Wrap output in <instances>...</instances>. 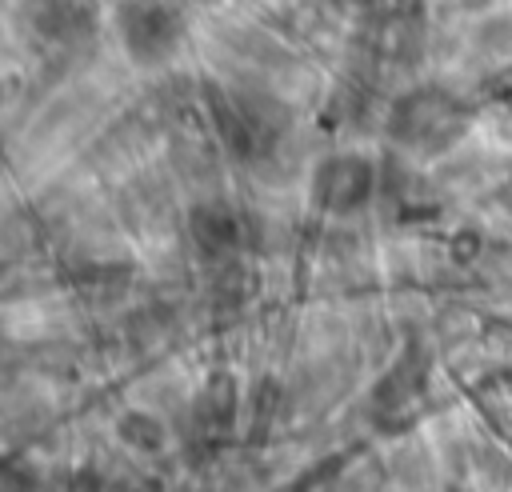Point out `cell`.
<instances>
[{
  "mask_svg": "<svg viewBox=\"0 0 512 492\" xmlns=\"http://www.w3.org/2000/svg\"><path fill=\"white\" fill-rule=\"evenodd\" d=\"M184 32H188V24H184L180 8L168 0H124L116 12L120 48L140 68H156V64L172 60L176 48L184 44Z\"/></svg>",
  "mask_w": 512,
  "mask_h": 492,
  "instance_id": "obj_1",
  "label": "cell"
},
{
  "mask_svg": "<svg viewBox=\"0 0 512 492\" xmlns=\"http://www.w3.org/2000/svg\"><path fill=\"white\" fill-rule=\"evenodd\" d=\"M372 196V164L364 156H328L312 172V200L328 212H352Z\"/></svg>",
  "mask_w": 512,
  "mask_h": 492,
  "instance_id": "obj_2",
  "label": "cell"
},
{
  "mask_svg": "<svg viewBox=\"0 0 512 492\" xmlns=\"http://www.w3.org/2000/svg\"><path fill=\"white\" fill-rule=\"evenodd\" d=\"M188 232H192V240H196V248L204 256H224V252H236L240 248L244 224H240V216H236L232 204H224V200H200L188 212Z\"/></svg>",
  "mask_w": 512,
  "mask_h": 492,
  "instance_id": "obj_3",
  "label": "cell"
},
{
  "mask_svg": "<svg viewBox=\"0 0 512 492\" xmlns=\"http://www.w3.org/2000/svg\"><path fill=\"white\" fill-rule=\"evenodd\" d=\"M116 436H120L124 448H132V452H140V456H156V452H164V444H168L164 420H160L156 412H148V408H128V412H120V416H116Z\"/></svg>",
  "mask_w": 512,
  "mask_h": 492,
  "instance_id": "obj_4",
  "label": "cell"
},
{
  "mask_svg": "<svg viewBox=\"0 0 512 492\" xmlns=\"http://www.w3.org/2000/svg\"><path fill=\"white\" fill-rule=\"evenodd\" d=\"M36 28L52 40H72V36H84L92 28V12L80 0H40Z\"/></svg>",
  "mask_w": 512,
  "mask_h": 492,
  "instance_id": "obj_5",
  "label": "cell"
}]
</instances>
